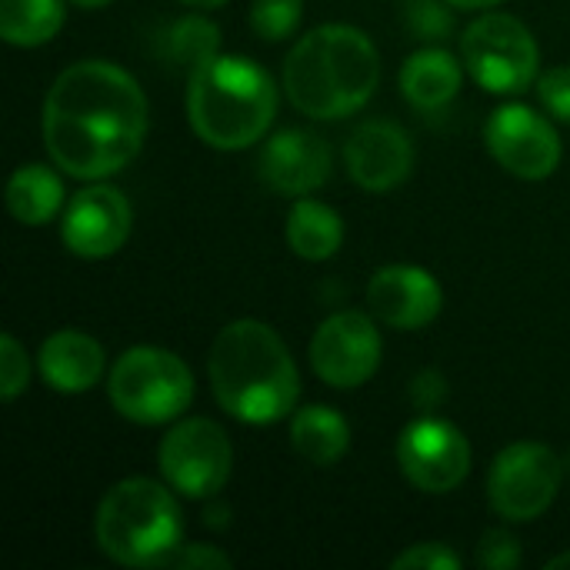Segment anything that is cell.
I'll return each mask as SVG.
<instances>
[{
  "label": "cell",
  "mask_w": 570,
  "mask_h": 570,
  "mask_svg": "<svg viewBox=\"0 0 570 570\" xmlns=\"http://www.w3.org/2000/svg\"><path fill=\"white\" fill-rule=\"evenodd\" d=\"M184 7H194V10H217V7H224L227 0H180Z\"/></svg>",
  "instance_id": "cell-31"
},
{
  "label": "cell",
  "mask_w": 570,
  "mask_h": 570,
  "mask_svg": "<svg viewBox=\"0 0 570 570\" xmlns=\"http://www.w3.org/2000/svg\"><path fill=\"white\" fill-rule=\"evenodd\" d=\"M464 60H458L444 47H424L411 53L401 67V94L417 110H441L448 107L464 80Z\"/></svg>",
  "instance_id": "cell-18"
},
{
  "label": "cell",
  "mask_w": 570,
  "mask_h": 570,
  "mask_svg": "<svg viewBox=\"0 0 570 570\" xmlns=\"http://www.w3.org/2000/svg\"><path fill=\"white\" fill-rule=\"evenodd\" d=\"M381 83L374 40L351 23H324L304 33L284 60V94L311 120L357 114Z\"/></svg>",
  "instance_id": "cell-3"
},
{
  "label": "cell",
  "mask_w": 570,
  "mask_h": 570,
  "mask_svg": "<svg viewBox=\"0 0 570 570\" xmlns=\"http://www.w3.org/2000/svg\"><path fill=\"white\" fill-rule=\"evenodd\" d=\"M444 3L454 7V10H491V7H498L504 0H444Z\"/></svg>",
  "instance_id": "cell-30"
},
{
  "label": "cell",
  "mask_w": 570,
  "mask_h": 570,
  "mask_svg": "<svg viewBox=\"0 0 570 570\" xmlns=\"http://www.w3.org/2000/svg\"><path fill=\"white\" fill-rule=\"evenodd\" d=\"M570 568V551L568 554H558V558H551L548 561V570H568Z\"/></svg>",
  "instance_id": "cell-33"
},
{
  "label": "cell",
  "mask_w": 570,
  "mask_h": 570,
  "mask_svg": "<svg viewBox=\"0 0 570 570\" xmlns=\"http://www.w3.org/2000/svg\"><path fill=\"white\" fill-rule=\"evenodd\" d=\"M63 180L47 164H20L7 180V210L23 227H43L63 207Z\"/></svg>",
  "instance_id": "cell-21"
},
{
  "label": "cell",
  "mask_w": 570,
  "mask_h": 570,
  "mask_svg": "<svg viewBox=\"0 0 570 570\" xmlns=\"http://www.w3.org/2000/svg\"><path fill=\"white\" fill-rule=\"evenodd\" d=\"M367 307L394 331H421L438 321L444 291L438 277L417 264H387L367 281Z\"/></svg>",
  "instance_id": "cell-15"
},
{
  "label": "cell",
  "mask_w": 570,
  "mask_h": 570,
  "mask_svg": "<svg viewBox=\"0 0 570 570\" xmlns=\"http://www.w3.org/2000/svg\"><path fill=\"white\" fill-rule=\"evenodd\" d=\"M277 117V83L250 57L214 53L187 80V120L214 150L254 147Z\"/></svg>",
  "instance_id": "cell-4"
},
{
  "label": "cell",
  "mask_w": 570,
  "mask_h": 570,
  "mask_svg": "<svg viewBox=\"0 0 570 570\" xmlns=\"http://www.w3.org/2000/svg\"><path fill=\"white\" fill-rule=\"evenodd\" d=\"M474 558L484 570H518L524 551H521V541L508 528H491L481 534Z\"/></svg>",
  "instance_id": "cell-26"
},
{
  "label": "cell",
  "mask_w": 570,
  "mask_h": 570,
  "mask_svg": "<svg viewBox=\"0 0 570 570\" xmlns=\"http://www.w3.org/2000/svg\"><path fill=\"white\" fill-rule=\"evenodd\" d=\"M291 448L314 468L337 464L351 448V424L337 407L307 404L291 414Z\"/></svg>",
  "instance_id": "cell-19"
},
{
  "label": "cell",
  "mask_w": 570,
  "mask_h": 570,
  "mask_svg": "<svg viewBox=\"0 0 570 570\" xmlns=\"http://www.w3.org/2000/svg\"><path fill=\"white\" fill-rule=\"evenodd\" d=\"M30 384V357L13 334H0V397L10 404Z\"/></svg>",
  "instance_id": "cell-25"
},
{
  "label": "cell",
  "mask_w": 570,
  "mask_h": 570,
  "mask_svg": "<svg viewBox=\"0 0 570 570\" xmlns=\"http://www.w3.org/2000/svg\"><path fill=\"white\" fill-rule=\"evenodd\" d=\"M73 7H80V10H100V7H107L110 0H70Z\"/></svg>",
  "instance_id": "cell-32"
},
{
  "label": "cell",
  "mask_w": 570,
  "mask_h": 570,
  "mask_svg": "<svg viewBox=\"0 0 570 570\" xmlns=\"http://www.w3.org/2000/svg\"><path fill=\"white\" fill-rule=\"evenodd\" d=\"M174 494L167 481H117L94 514L97 548L120 568H167L184 544V514Z\"/></svg>",
  "instance_id": "cell-5"
},
{
  "label": "cell",
  "mask_w": 570,
  "mask_h": 570,
  "mask_svg": "<svg viewBox=\"0 0 570 570\" xmlns=\"http://www.w3.org/2000/svg\"><path fill=\"white\" fill-rule=\"evenodd\" d=\"M414 140L394 120H364L344 144V164L361 190L387 194L414 170Z\"/></svg>",
  "instance_id": "cell-14"
},
{
  "label": "cell",
  "mask_w": 570,
  "mask_h": 570,
  "mask_svg": "<svg viewBox=\"0 0 570 570\" xmlns=\"http://www.w3.org/2000/svg\"><path fill=\"white\" fill-rule=\"evenodd\" d=\"M391 568L394 570H461L464 568V561H461V554H458L451 544H444V541H428V544H414V548H407L404 554H397V558L391 561Z\"/></svg>",
  "instance_id": "cell-27"
},
{
  "label": "cell",
  "mask_w": 570,
  "mask_h": 570,
  "mask_svg": "<svg viewBox=\"0 0 570 570\" xmlns=\"http://www.w3.org/2000/svg\"><path fill=\"white\" fill-rule=\"evenodd\" d=\"M491 157L521 180H548L561 164V137L554 117L528 104H501L484 124Z\"/></svg>",
  "instance_id": "cell-12"
},
{
  "label": "cell",
  "mask_w": 570,
  "mask_h": 570,
  "mask_svg": "<svg viewBox=\"0 0 570 570\" xmlns=\"http://www.w3.org/2000/svg\"><path fill=\"white\" fill-rule=\"evenodd\" d=\"M147 127V97L137 77L114 60L63 67L40 110V134L53 167L77 180L120 174L140 154Z\"/></svg>",
  "instance_id": "cell-1"
},
{
  "label": "cell",
  "mask_w": 570,
  "mask_h": 570,
  "mask_svg": "<svg viewBox=\"0 0 570 570\" xmlns=\"http://www.w3.org/2000/svg\"><path fill=\"white\" fill-rule=\"evenodd\" d=\"M207 377L214 401L240 424H277L301 397L297 364L281 334L254 317L230 321L210 344Z\"/></svg>",
  "instance_id": "cell-2"
},
{
  "label": "cell",
  "mask_w": 570,
  "mask_h": 570,
  "mask_svg": "<svg viewBox=\"0 0 570 570\" xmlns=\"http://www.w3.org/2000/svg\"><path fill=\"white\" fill-rule=\"evenodd\" d=\"M220 53V30L204 17H184L167 30V57L190 70Z\"/></svg>",
  "instance_id": "cell-23"
},
{
  "label": "cell",
  "mask_w": 570,
  "mask_h": 570,
  "mask_svg": "<svg viewBox=\"0 0 570 570\" xmlns=\"http://www.w3.org/2000/svg\"><path fill=\"white\" fill-rule=\"evenodd\" d=\"M284 237L287 247L301 257V261H331L341 244H344V220L341 214L314 197H297L287 210V224H284Z\"/></svg>",
  "instance_id": "cell-20"
},
{
  "label": "cell",
  "mask_w": 570,
  "mask_h": 570,
  "mask_svg": "<svg viewBox=\"0 0 570 570\" xmlns=\"http://www.w3.org/2000/svg\"><path fill=\"white\" fill-rule=\"evenodd\" d=\"M334 157L324 137L311 130H281L274 134L257 157L261 180L281 197H311L327 184Z\"/></svg>",
  "instance_id": "cell-16"
},
{
  "label": "cell",
  "mask_w": 570,
  "mask_h": 570,
  "mask_svg": "<svg viewBox=\"0 0 570 570\" xmlns=\"http://www.w3.org/2000/svg\"><path fill=\"white\" fill-rule=\"evenodd\" d=\"M461 60L468 73L498 97L524 94L541 70V47L528 23L511 13H481L461 37Z\"/></svg>",
  "instance_id": "cell-7"
},
{
  "label": "cell",
  "mask_w": 570,
  "mask_h": 570,
  "mask_svg": "<svg viewBox=\"0 0 570 570\" xmlns=\"http://www.w3.org/2000/svg\"><path fill=\"white\" fill-rule=\"evenodd\" d=\"M397 468L424 494H451L471 474V441L444 417H417L397 438Z\"/></svg>",
  "instance_id": "cell-11"
},
{
  "label": "cell",
  "mask_w": 570,
  "mask_h": 570,
  "mask_svg": "<svg viewBox=\"0 0 570 570\" xmlns=\"http://www.w3.org/2000/svg\"><path fill=\"white\" fill-rule=\"evenodd\" d=\"M374 314L337 311L311 337V371L334 391L364 387L384 357V341Z\"/></svg>",
  "instance_id": "cell-10"
},
{
  "label": "cell",
  "mask_w": 570,
  "mask_h": 570,
  "mask_svg": "<svg viewBox=\"0 0 570 570\" xmlns=\"http://www.w3.org/2000/svg\"><path fill=\"white\" fill-rule=\"evenodd\" d=\"M63 0H0V37L30 50L50 43L63 27Z\"/></svg>",
  "instance_id": "cell-22"
},
{
  "label": "cell",
  "mask_w": 570,
  "mask_h": 570,
  "mask_svg": "<svg viewBox=\"0 0 570 570\" xmlns=\"http://www.w3.org/2000/svg\"><path fill=\"white\" fill-rule=\"evenodd\" d=\"M234 564L220 548H214V544H180L177 551H174V558H170V564L167 568H180V570H227Z\"/></svg>",
  "instance_id": "cell-29"
},
{
  "label": "cell",
  "mask_w": 570,
  "mask_h": 570,
  "mask_svg": "<svg viewBox=\"0 0 570 570\" xmlns=\"http://www.w3.org/2000/svg\"><path fill=\"white\" fill-rule=\"evenodd\" d=\"M304 17V0H254L250 7V30L261 40H287Z\"/></svg>",
  "instance_id": "cell-24"
},
{
  "label": "cell",
  "mask_w": 570,
  "mask_h": 570,
  "mask_svg": "<svg viewBox=\"0 0 570 570\" xmlns=\"http://www.w3.org/2000/svg\"><path fill=\"white\" fill-rule=\"evenodd\" d=\"M134 230V210L120 187L90 180L80 194L70 197L60 224L63 247L83 261L114 257Z\"/></svg>",
  "instance_id": "cell-13"
},
{
  "label": "cell",
  "mask_w": 570,
  "mask_h": 570,
  "mask_svg": "<svg viewBox=\"0 0 570 570\" xmlns=\"http://www.w3.org/2000/svg\"><path fill=\"white\" fill-rule=\"evenodd\" d=\"M160 478L187 501H207L224 491L234 471V444L210 417L177 421L157 448Z\"/></svg>",
  "instance_id": "cell-8"
},
{
  "label": "cell",
  "mask_w": 570,
  "mask_h": 570,
  "mask_svg": "<svg viewBox=\"0 0 570 570\" xmlns=\"http://www.w3.org/2000/svg\"><path fill=\"white\" fill-rule=\"evenodd\" d=\"M561 491V461L548 444H508L488 471V501L508 524L538 521Z\"/></svg>",
  "instance_id": "cell-9"
},
{
  "label": "cell",
  "mask_w": 570,
  "mask_h": 570,
  "mask_svg": "<svg viewBox=\"0 0 570 570\" xmlns=\"http://www.w3.org/2000/svg\"><path fill=\"white\" fill-rule=\"evenodd\" d=\"M538 100L548 117L570 127V67H551L538 77Z\"/></svg>",
  "instance_id": "cell-28"
},
{
  "label": "cell",
  "mask_w": 570,
  "mask_h": 570,
  "mask_svg": "<svg viewBox=\"0 0 570 570\" xmlns=\"http://www.w3.org/2000/svg\"><path fill=\"white\" fill-rule=\"evenodd\" d=\"M107 394L114 411L140 428H157L177 421L194 401V374L190 367L164 347H127L110 374Z\"/></svg>",
  "instance_id": "cell-6"
},
{
  "label": "cell",
  "mask_w": 570,
  "mask_h": 570,
  "mask_svg": "<svg viewBox=\"0 0 570 570\" xmlns=\"http://www.w3.org/2000/svg\"><path fill=\"white\" fill-rule=\"evenodd\" d=\"M40 377L57 394H87L107 371V354L97 337L77 327L53 331L37 354Z\"/></svg>",
  "instance_id": "cell-17"
}]
</instances>
